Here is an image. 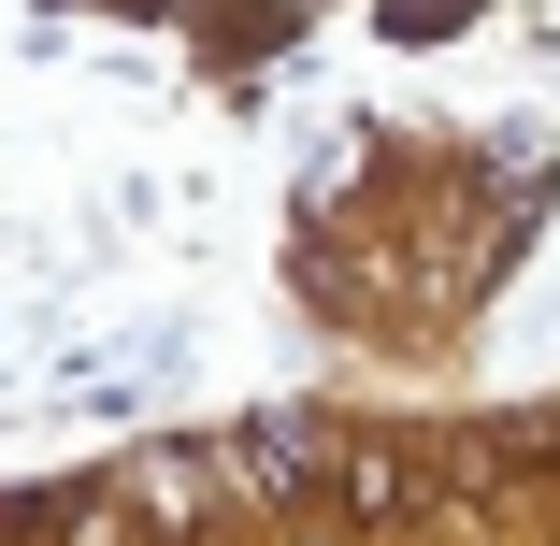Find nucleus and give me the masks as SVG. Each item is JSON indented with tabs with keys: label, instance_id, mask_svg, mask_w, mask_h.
Wrapping results in <instances>:
<instances>
[{
	"label": "nucleus",
	"instance_id": "f257e3e1",
	"mask_svg": "<svg viewBox=\"0 0 560 546\" xmlns=\"http://www.w3.org/2000/svg\"><path fill=\"white\" fill-rule=\"evenodd\" d=\"M316 489L346 503V518H417V503H431L445 475H431V461H402V446H360L346 475H316Z\"/></svg>",
	"mask_w": 560,
	"mask_h": 546
},
{
	"label": "nucleus",
	"instance_id": "f03ea898",
	"mask_svg": "<svg viewBox=\"0 0 560 546\" xmlns=\"http://www.w3.org/2000/svg\"><path fill=\"white\" fill-rule=\"evenodd\" d=\"M231 489H215V461H187V446H159V461H130V518H215Z\"/></svg>",
	"mask_w": 560,
	"mask_h": 546
},
{
	"label": "nucleus",
	"instance_id": "7ed1b4c3",
	"mask_svg": "<svg viewBox=\"0 0 560 546\" xmlns=\"http://www.w3.org/2000/svg\"><path fill=\"white\" fill-rule=\"evenodd\" d=\"M546 446H560V431H546Z\"/></svg>",
	"mask_w": 560,
	"mask_h": 546
}]
</instances>
